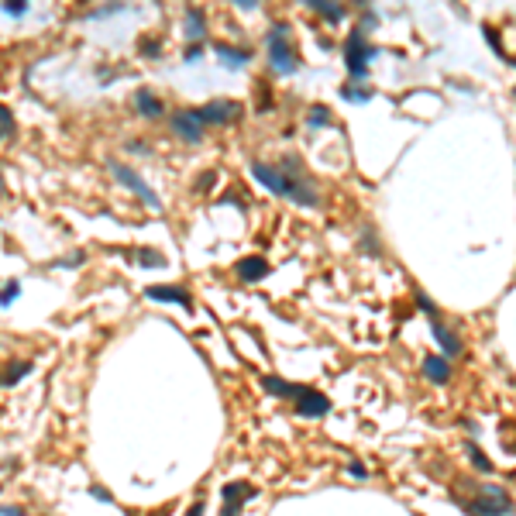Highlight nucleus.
Here are the masks:
<instances>
[{
  "label": "nucleus",
  "instance_id": "f257e3e1",
  "mask_svg": "<svg viewBox=\"0 0 516 516\" xmlns=\"http://www.w3.org/2000/svg\"><path fill=\"white\" fill-rule=\"evenodd\" d=\"M290 162V176L286 172H279V169H272V166H262V162H255L251 166V176L262 183V186H269L276 197H286V200H293V204H303V206H317V190L303 183V179H296V162L293 159H286Z\"/></svg>",
  "mask_w": 516,
  "mask_h": 516
},
{
  "label": "nucleus",
  "instance_id": "f03ea898",
  "mask_svg": "<svg viewBox=\"0 0 516 516\" xmlns=\"http://www.w3.org/2000/svg\"><path fill=\"white\" fill-rule=\"evenodd\" d=\"M269 59H272L276 73H293V69L300 66V62H296V52H293V45H290L286 24H276V28L269 31Z\"/></svg>",
  "mask_w": 516,
  "mask_h": 516
},
{
  "label": "nucleus",
  "instance_id": "7ed1b4c3",
  "mask_svg": "<svg viewBox=\"0 0 516 516\" xmlns=\"http://www.w3.org/2000/svg\"><path fill=\"white\" fill-rule=\"evenodd\" d=\"M107 169L114 172V179H121V183H124L127 190H134V193H138V197H141L145 204L152 206V210H162L159 197L152 193V186H148V183H145V179H141V176H138L134 169H127V166H124V162H117V159H107Z\"/></svg>",
  "mask_w": 516,
  "mask_h": 516
},
{
  "label": "nucleus",
  "instance_id": "20e7f679",
  "mask_svg": "<svg viewBox=\"0 0 516 516\" xmlns=\"http://www.w3.org/2000/svg\"><path fill=\"white\" fill-rule=\"evenodd\" d=\"M344 55H348V73L355 76V80H362L365 73H368V59L375 55V48L365 42V31H351V38H348V48H344Z\"/></svg>",
  "mask_w": 516,
  "mask_h": 516
},
{
  "label": "nucleus",
  "instance_id": "39448f33",
  "mask_svg": "<svg viewBox=\"0 0 516 516\" xmlns=\"http://www.w3.org/2000/svg\"><path fill=\"white\" fill-rule=\"evenodd\" d=\"M172 131H176L183 141H190V145L204 141V121H200L197 110H179V114H172Z\"/></svg>",
  "mask_w": 516,
  "mask_h": 516
},
{
  "label": "nucleus",
  "instance_id": "423d86ee",
  "mask_svg": "<svg viewBox=\"0 0 516 516\" xmlns=\"http://www.w3.org/2000/svg\"><path fill=\"white\" fill-rule=\"evenodd\" d=\"M197 114H200L204 124H234V121L241 117V107L234 100H210L206 107H200Z\"/></svg>",
  "mask_w": 516,
  "mask_h": 516
},
{
  "label": "nucleus",
  "instance_id": "0eeeda50",
  "mask_svg": "<svg viewBox=\"0 0 516 516\" xmlns=\"http://www.w3.org/2000/svg\"><path fill=\"white\" fill-rule=\"evenodd\" d=\"M296 413H300V416H310V420L323 416V413H327V400H323V393H317V389H303V393H300V400H296Z\"/></svg>",
  "mask_w": 516,
  "mask_h": 516
},
{
  "label": "nucleus",
  "instance_id": "6e6552de",
  "mask_svg": "<svg viewBox=\"0 0 516 516\" xmlns=\"http://www.w3.org/2000/svg\"><path fill=\"white\" fill-rule=\"evenodd\" d=\"M423 375L430 382L444 386V382H451V362L444 355H430V358H423Z\"/></svg>",
  "mask_w": 516,
  "mask_h": 516
},
{
  "label": "nucleus",
  "instance_id": "1a4fd4ad",
  "mask_svg": "<svg viewBox=\"0 0 516 516\" xmlns=\"http://www.w3.org/2000/svg\"><path fill=\"white\" fill-rule=\"evenodd\" d=\"M145 296H148V300H159V303H179V307H190V293H186V290H176V286H148Z\"/></svg>",
  "mask_w": 516,
  "mask_h": 516
},
{
  "label": "nucleus",
  "instance_id": "9d476101",
  "mask_svg": "<svg viewBox=\"0 0 516 516\" xmlns=\"http://www.w3.org/2000/svg\"><path fill=\"white\" fill-rule=\"evenodd\" d=\"M220 496H224V506H234V510H241L251 496H255V489L248 486V482H227L224 489H220Z\"/></svg>",
  "mask_w": 516,
  "mask_h": 516
},
{
  "label": "nucleus",
  "instance_id": "9b49d317",
  "mask_svg": "<svg viewBox=\"0 0 516 516\" xmlns=\"http://www.w3.org/2000/svg\"><path fill=\"white\" fill-rule=\"evenodd\" d=\"M238 276H241L244 283H258V279H265V276H269V262H265V258H258V255L241 258V262H238Z\"/></svg>",
  "mask_w": 516,
  "mask_h": 516
},
{
  "label": "nucleus",
  "instance_id": "f8f14e48",
  "mask_svg": "<svg viewBox=\"0 0 516 516\" xmlns=\"http://www.w3.org/2000/svg\"><path fill=\"white\" fill-rule=\"evenodd\" d=\"M134 107H138V114H141V117H162V110H166L162 100H159L148 87H141V90L134 94Z\"/></svg>",
  "mask_w": 516,
  "mask_h": 516
},
{
  "label": "nucleus",
  "instance_id": "ddd939ff",
  "mask_svg": "<svg viewBox=\"0 0 516 516\" xmlns=\"http://www.w3.org/2000/svg\"><path fill=\"white\" fill-rule=\"evenodd\" d=\"M262 389L272 393V396H290V400H300V393H303V386H290V382H283L276 375H265L262 379Z\"/></svg>",
  "mask_w": 516,
  "mask_h": 516
},
{
  "label": "nucleus",
  "instance_id": "4468645a",
  "mask_svg": "<svg viewBox=\"0 0 516 516\" xmlns=\"http://www.w3.org/2000/svg\"><path fill=\"white\" fill-rule=\"evenodd\" d=\"M434 337H437V344L444 348V355H461V341H458L441 320H434Z\"/></svg>",
  "mask_w": 516,
  "mask_h": 516
},
{
  "label": "nucleus",
  "instance_id": "2eb2a0df",
  "mask_svg": "<svg viewBox=\"0 0 516 516\" xmlns=\"http://www.w3.org/2000/svg\"><path fill=\"white\" fill-rule=\"evenodd\" d=\"M213 52H217V55H220L231 69H238V66H244V62H248V52H244V48H231V45H220V42H217V45H213Z\"/></svg>",
  "mask_w": 516,
  "mask_h": 516
},
{
  "label": "nucleus",
  "instance_id": "dca6fc26",
  "mask_svg": "<svg viewBox=\"0 0 516 516\" xmlns=\"http://www.w3.org/2000/svg\"><path fill=\"white\" fill-rule=\"evenodd\" d=\"M31 368H35L31 362H10V365H7V372L0 375V386H14V382H17V379H24Z\"/></svg>",
  "mask_w": 516,
  "mask_h": 516
},
{
  "label": "nucleus",
  "instance_id": "f3484780",
  "mask_svg": "<svg viewBox=\"0 0 516 516\" xmlns=\"http://www.w3.org/2000/svg\"><path fill=\"white\" fill-rule=\"evenodd\" d=\"M186 21H190V38H204V31H206V24H204V10L200 7H186Z\"/></svg>",
  "mask_w": 516,
  "mask_h": 516
},
{
  "label": "nucleus",
  "instance_id": "a211bd4d",
  "mask_svg": "<svg viewBox=\"0 0 516 516\" xmlns=\"http://www.w3.org/2000/svg\"><path fill=\"white\" fill-rule=\"evenodd\" d=\"M465 451H468V458H472V465H475L479 472H486V475L492 472V461H489V458L482 454V447H479L475 441H468V444H465Z\"/></svg>",
  "mask_w": 516,
  "mask_h": 516
},
{
  "label": "nucleus",
  "instance_id": "6ab92c4d",
  "mask_svg": "<svg viewBox=\"0 0 516 516\" xmlns=\"http://www.w3.org/2000/svg\"><path fill=\"white\" fill-rule=\"evenodd\" d=\"M138 265H145V269H162L166 265V258L159 255V251H152V248H138Z\"/></svg>",
  "mask_w": 516,
  "mask_h": 516
},
{
  "label": "nucleus",
  "instance_id": "aec40b11",
  "mask_svg": "<svg viewBox=\"0 0 516 516\" xmlns=\"http://www.w3.org/2000/svg\"><path fill=\"white\" fill-rule=\"evenodd\" d=\"M310 7L320 10L327 21H341V17H344V7H330V3H320V0H310Z\"/></svg>",
  "mask_w": 516,
  "mask_h": 516
},
{
  "label": "nucleus",
  "instance_id": "412c9836",
  "mask_svg": "<svg viewBox=\"0 0 516 516\" xmlns=\"http://www.w3.org/2000/svg\"><path fill=\"white\" fill-rule=\"evenodd\" d=\"M17 296H21V283L14 279V283H7V286L0 290V307H10V303H14Z\"/></svg>",
  "mask_w": 516,
  "mask_h": 516
},
{
  "label": "nucleus",
  "instance_id": "4be33fe9",
  "mask_svg": "<svg viewBox=\"0 0 516 516\" xmlns=\"http://www.w3.org/2000/svg\"><path fill=\"white\" fill-rule=\"evenodd\" d=\"M138 52H141V59H159V52H162V45H159L155 38H141V45H138Z\"/></svg>",
  "mask_w": 516,
  "mask_h": 516
},
{
  "label": "nucleus",
  "instance_id": "5701e85b",
  "mask_svg": "<svg viewBox=\"0 0 516 516\" xmlns=\"http://www.w3.org/2000/svg\"><path fill=\"white\" fill-rule=\"evenodd\" d=\"M83 262H87V251H76V255H69V258H59L55 269H76V265H83Z\"/></svg>",
  "mask_w": 516,
  "mask_h": 516
},
{
  "label": "nucleus",
  "instance_id": "b1692460",
  "mask_svg": "<svg viewBox=\"0 0 516 516\" xmlns=\"http://www.w3.org/2000/svg\"><path fill=\"white\" fill-rule=\"evenodd\" d=\"M3 14L21 17V14H28V3H24V0H7V3H3Z\"/></svg>",
  "mask_w": 516,
  "mask_h": 516
},
{
  "label": "nucleus",
  "instance_id": "393cba45",
  "mask_svg": "<svg viewBox=\"0 0 516 516\" xmlns=\"http://www.w3.org/2000/svg\"><path fill=\"white\" fill-rule=\"evenodd\" d=\"M341 97H344V100H355V103H365L372 94H368V90H351V87H344V90H341Z\"/></svg>",
  "mask_w": 516,
  "mask_h": 516
},
{
  "label": "nucleus",
  "instance_id": "a878e982",
  "mask_svg": "<svg viewBox=\"0 0 516 516\" xmlns=\"http://www.w3.org/2000/svg\"><path fill=\"white\" fill-rule=\"evenodd\" d=\"M327 121H330V110H327V107H313V110H310V124H313V127H317V124H327Z\"/></svg>",
  "mask_w": 516,
  "mask_h": 516
},
{
  "label": "nucleus",
  "instance_id": "bb28decb",
  "mask_svg": "<svg viewBox=\"0 0 516 516\" xmlns=\"http://www.w3.org/2000/svg\"><path fill=\"white\" fill-rule=\"evenodd\" d=\"M0 131H14V114L0 103Z\"/></svg>",
  "mask_w": 516,
  "mask_h": 516
},
{
  "label": "nucleus",
  "instance_id": "cd10ccee",
  "mask_svg": "<svg viewBox=\"0 0 516 516\" xmlns=\"http://www.w3.org/2000/svg\"><path fill=\"white\" fill-rule=\"evenodd\" d=\"M348 475H355V479H362V482L368 479V472H365V465H362V461H351V465H348Z\"/></svg>",
  "mask_w": 516,
  "mask_h": 516
},
{
  "label": "nucleus",
  "instance_id": "c85d7f7f",
  "mask_svg": "<svg viewBox=\"0 0 516 516\" xmlns=\"http://www.w3.org/2000/svg\"><path fill=\"white\" fill-rule=\"evenodd\" d=\"M90 492H94V496H97L100 503H114V499H110V492H107V489H100V486H94Z\"/></svg>",
  "mask_w": 516,
  "mask_h": 516
},
{
  "label": "nucleus",
  "instance_id": "c756f323",
  "mask_svg": "<svg viewBox=\"0 0 516 516\" xmlns=\"http://www.w3.org/2000/svg\"><path fill=\"white\" fill-rule=\"evenodd\" d=\"M0 516H24V510H17V506H0Z\"/></svg>",
  "mask_w": 516,
  "mask_h": 516
},
{
  "label": "nucleus",
  "instance_id": "7c9ffc66",
  "mask_svg": "<svg viewBox=\"0 0 516 516\" xmlns=\"http://www.w3.org/2000/svg\"><path fill=\"white\" fill-rule=\"evenodd\" d=\"M204 513H206V506H204V503H200V499H197V503L190 506V513H186V516H204Z\"/></svg>",
  "mask_w": 516,
  "mask_h": 516
},
{
  "label": "nucleus",
  "instance_id": "2f4dec72",
  "mask_svg": "<svg viewBox=\"0 0 516 516\" xmlns=\"http://www.w3.org/2000/svg\"><path fill=\"white\" fill-rule=\"evenodd\" d=\"M197 59H200V45H193V48L186 52V62H197Z\"/></svg>",
  "mask_w": 516,
  "mask_h": 516
},
{
  "label": "nucleus",
  "instance_id": "473e14b6",
  "mask_svg": "<svg viewBox=\"0 0 516 516\" xmlns=\"http://www.w3.org/2000/svg\"><path fill=\"white\" fill-rule=\"evenodd\" d=\"M0 200H3V179H0Z\"/></svg>",
  "mask_w": 516,
  "mask_h": 516
},
{
  "label": "nucleus",
  "instance_id": "72a5a7b5",
  "mask_svg": "<svg viewBox=\"0 0 516 516\" xmlns=\"http://www.w3.org/2000/svg\"><path fill=\"white\" fill-rule=\"evenodd\" d=\"M0 134H3V131H0Z\"/></svg>",
  "mask_w": 516,
  "mask_h": 516
}]
</instances>
